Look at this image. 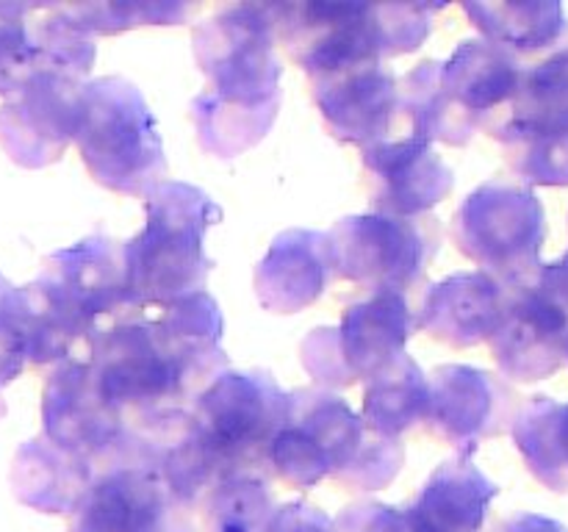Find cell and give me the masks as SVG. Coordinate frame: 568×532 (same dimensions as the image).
Listing matches in <instances>:
<instances>
[{
	"label": "cell",
	"mask_w": 568,
	"mask_h": 532,
	"mask_svg": "<svg viewBox=\"0 0 568 532\" xmlns=\"http://www.w3.org/2000/svg\"><path fill=\"white\" fill-rule=\"evenodd\" d=\"M200 504L209 532H261L275 513L270 485L255 471L222 477L200 497Z\"/></svg>",
	"instance_id": "cell-29"
},
{
	"label": "cell",
	"mask_w": 568,
	"mask_h": 532,
	"mask_svg": "<svg viewBox=\"0 0 568 532\" xmlns=\"http://www.w3.org/2000/svg\"><path fill=\"white\" fill-rule=\"evenodd\" d=\"M189 513L131 432L125 447L94 469L72 510V532H194Z\"/></svg>",
	"instance_id": "cell-9"
},
{
	"label": "cell",
	"mask_w": 568,
	"mask_h": 532,
	"mask_svg": "<svg viewBox=\"0 0 568 532\" xmlns=\"http://www.w3.org/2000/svg\"><path fill=\"white\" fill-rule=\"evenodd\" d=\"M442 9L444 3L361 0L270 3L277 44L308 78L414 53L430 37L433 14Z\"/></svg>",
	"instance_id": "cell-5"
},
{
	"label": "cell",
	"mask_w": 568,
	"mask_h": 532,
	"mask_svg": "<svg viewBox=\"0 0 568 532\" xmlns=\"http://www.w3.org/2000/svg\"><path fill=\"white\" fill-rule=\"evenodd\" d=\"M100 393L133 427L186 410L222 375V310L209 291L159 308H133L89 341Z\"/></svg>",
	"instance_id": "cell-1"
},
{
	"label": "cell",
	"mask_w": 568,
	"mask_h": 532,
	"mask_svg": "<svg viewBox=\"0 0 568 532\" xmlns=\"http://www.w3.org/2000/svg\"><path fill=\"white\" fill-rule=\"evenodd\" d=\"M94 477V466L39 436L22 443L11 460V485L31 508L44 513L75 510Z\"/></svg>",
	"instance_id": "cell-23"
},
{
	"label": "cell",
	"mask_w": 568,
	"mask_h": 532,
	"mask_svg": "<svg viewBox=\"0 0 568 532\" xmlns=\"http://www.w3.org/2000/svg\"><path fill=\"white\" fill-rule=\"evenodd\" d=\"M488 347L508 380H547L568 364V310L538 280L508 288Z\"/></svg>",
	"instance_id": "cell-15"
},
{
	"label": "cell",
	"mask_w": 568,
	"mask_h": 532,
	"mask_svg": "<svg viewBox=\"0 0 568 532\" xmlns=\"http://www.w3.org/2000/svg\"><path fill=\"white\" fill-rule=\"evenodd\" d=\"M94 183L125 197H148L166 177L164 144L144 94L120 75L83 83L75 136Z\"/></svg>",
	"instance_id": "cell-7"
},
{
	"label": "cell",
	"mask_w": 568,
	"mask_h": 532,
	"mask_svg": "<svg viewBox=\"0 0 568 532\" xmlns=\"http://www.w3.org/2000/svg\"><path fill=\"white\" fill-rule=\"evenodd\" d=\"M333 277L327 233L292 227L272 242L255 266V297L272 314H297L314 305Z\"/></svg>",
	"instance_id": "cell-21"
},
{
	"label": "cell",
	"mask_w": 568,
	"mask_h": 532,
	"mask_svg": "<svg viewBox=\"0 0 568 532\" xmlns=\"http://www.w3.org/2000/svg\"><path fill=\"white\" fill-rule=\"evenodd\" d=\"M142 233L122 244L125 288L133 308H159L205 291L214 260L203 238L222 219V208L192 183L164 181L144 197Z\"/></svg>",
	"instance_id": "cell-6"
},
{
	"label": "cell",
	"mask_w": 568,
	"mask_h": 532,
	"mask_svg": "<svg viewBox=\"0 0 568 532\" xmlns=\"http://www.w3.org/2000/svg\"><path fill=\"white\" fill-rule=\"evenodd\" d=\"M67 11L87 37H114V33L131 31L139 25H181L189 20L197 6L192 3H164V0H105V3H67Z\"/></svg>",
	"instance_id": "cell-31"
},
{
	"label": "cell",
	"mask_w": 568,
	"mask_h": 532,
	"mask_svg": "<svg viewBox=\"0 0 568 532\" xmlns=\"http://www.w3.org/2000/svg\"><path fill=\"white\" fill-rule=\"evenodd\" d=\"M430 408V380L408 352L394 358L366 380L364 424L386 438H399L425 421Z\"/></svg>",
	"instance_id": "cell-25"
},
{
	"label": "cell",
	"mask_w": 568,
	"mask_h": 532,
	"mask_svg": "<svg viewBox=\"0 0 568 532\" xmlns=\"http://www.w3.org/2000/svg\"><path fill=\"white\" fill-rule=\"evenodd\" d=\"M83 81L44 66L0 105V147L17 166L42 170L72 144Z\"/></svg>",
	"instance_id": "cell-14"
},
{
	"label": "cell",
	"mask_w": 568,
	"mask_h": 532,
	"mask_svg": "<svg viewBox=\"0 0 568 532\" xmlns=\"http://www.w3.org/2000/svg\"><path fill=\"white\" fill-rule=\"evenodd\" d=\"M31 358V325H28L22 288L0 275V419L6 413L3 388L14 382Z\"/></svg>",
	"instance_id": "cell-32"
},
{
	"label": "cell",
	"mask_w": 568,
	"mask_h": 532,
	"mask_svg": "<svg viewBox=\"0 0 568 532\" xmlns=\"http://www.w3.org/2000/svg\"><path fill=\"white\" fill-rule=\"evenodd\" d=\"M464 11L486 42L508 50L519 61L558 48L568 31L566 11L558 0L464 3Z\"/></svg>",
	"instance_id": "cell-24"
},
{
	"label": "cell",
	"mask_w": 568,
	"mask_h": 532,
	"mask_svg": "<svg viewBox=\"0 0 568 532\" xmlns=\"http://www.w3.org/2000/svg\"><path fill=\"white\" fill-rule=\"evenodd\" d=\"M491 131L525 186H568V133L530 131L510 122H499Z\"/></svg>",
	"instance_id": "cell-30"
},
{
	"label": "cell",
	"mask_w": 568,
	"mask_h": 532,
	"mask_svg": "<svg viewBox=\"0 0 568 532\" xmlns=\"http://www.w3.org/2000/svg\"><path fill=\"white\" fill-rule=\"evenodd\" d=\"M508 288L486 272H458L427 288L416 325L447 347L488 341L503 319Z\"/></svg>",
	"instance_id": "cell-20"
},
{
	"label": "cell",
	"mask_w": 568,
	"mask_h": 532,
	"mask_svg": "<svg viewBox=\"0 0 568 532\" xmlns=\"http://www.w3.org/2000/svg\"><path fill=\"white\" fill-rule=\"evenodd\" d=\"M364 172L375 214L414 219L453 194L455 175L430 142L383 139L364 150Z\"/></svg>",
	"instance_id": "cell-18"
},
{
	"label": "cell",
	"mask_w": 568,
	"mask_h": 532,
	"mask_svg": "<svg viewBox=\"0 0 568 532\" xmlns=\"http://www.w3.org/2000/svg\"><path fill=\"white\" fill-rule=\"evenodd\" d=\"M521 72L525 66L508 50L486 39H466L438 70V86L449 109L477 133L488 116L514 103Z\"/></svg>",
	"instance_id": "cell-19"
},
{
	"label": "cell",
	"mask_w": 568,
	"mask_h": 532,
	"mask_svg": "<svg viewBox=\"0 0 568 532\" xmlns=\"http://www.w3.org/2000/svg\"><path fill=\"white\" fill-rule=\"evenodd\" d=\"M505 122L530 131L568 133V44L525 66Z\"/></svg>",
	"instance_id": "cell-27"
},
{
	"label": "cell",
	"mask_w": 568,
	"mask_h": 532,
	"mask_svg": "<svg viewBox=\"0 0 568 532\" xmlns=\"http://www.w3.org/2000/svg\"><path fill=\"white\" fill-rule=\"evenodd\" d=\"M338 530L342 532H414L408 515L397 513L386 504H355L347 508L338 519Z\"/></svg>",
	"instance_id": "cell-33"
},
{
	"label": "cell",
	"mask_w": 568,
	"mask_h": 532,
	"mask_svg": "<svg viewBox=\"0 0 568 532\" xmlns=\"http://www.w3.org/2000/svg\"><path fill=\"white\" fill-rule=\"evenodd\" d=\"M416 319L403 294L381 291L344 310L338 327H316L300 358L316 386L349 388L405 352Z\"/></svg>",
	"instance_id": "cell-10"
},
{
	"label": "cell",
	"mask_w": 568,
	"mask_h": 532,
	"mask_svg": "<svg viewBox=\"0 0 568 532\" xmlns=\"http://www.w3.org/2000/svg\"><path fill=\"white\" fill-rule=\"evenodd\" d=\"M525 466L549 491L568 493V402L532 397L510 424Z\"/></svg>",
	"instance_id": "cell-26"
},
{
	"label": "cell",
	"mask_w": 568,
	"mask_h": 532,
	"mask_svg": "<svg viewBox=\"0 0 568 532\" xmlns=\"http://www.w3.org/2000/svg\"><path fill=\"white\" fill-rule=\"evenodd\" d=\"M438 70H442V61H422L399 81V111L410 120L414 139L464 147L475 136V131L449 109L438 86Z\"/></svg>",
	"instance_id": "cell-28"
},
{
	"label": "cell",
	"mask_w": 568,
	"mask_h": 532,
	"mask_svg": "<svg viewBox=\"0 0 568 532\" xmlns=\"http://www.w3.org/2000/svg\"><path fill=\"white\" fill-rule=\"evenodd\" d=\"M499 532H568V530L552 519L525 513V515H516L514 521H508V524H505Z\"/></svg>",
	"instance_id": "cell-35"
},
{
	"label": "cell",
	"mask_w": 568,
	"mask_h": 532,
	"mask_svg": "<svg viewBox=\"0 0 568 532\" xmlns=\"http://www.w3.org/2000/svg\"><path fill=\"white\" fill-rule=\"evenodd\" d=\"M333 275L372 294L410 291L425 277L442 236L433 219H397L383 214L344 216L327 233Z\"/></svg>",
	"instance_id": "cell-11"
},
{
	"label": "cell",
	"mask_w": 568,
	"mask_h": 532,
	"mask_svg": "<svg viewBox=\"0 0 568 532\" xmlns=\"http://www.w3.org/2000/svg\"><path fill=\"white\" fill-rule=\"evenodd\" d=\"M42 424L50 443L98 469L131 438L125 416L100 393L87 355L55 364L42 393Z\"/></svg>",
	"instance_id": "cell-12"
},
{
	"label": "cell",
	"mask_w": 568,
	"mask_h": 532,
	"mask_svg": "<svg viewBox=\"0 0 568 532\" xmlns=\"http://www.w3.org/2000/svg\"><path fill=\"white\" fill-rule=\"evenodd\" d=\"M209 86L192 100L200 150L236 158L261 142L281 111L283 61L270 3H233L192 33Z\"/></svg>",
	"instance_id": "cell-2"
},
{
	"label": "cell",
	"mask_w": 568,
	"mask_h": 532,
	"mask_svg": "<svg viewBox=\"0 0 568 532\" xmlns=\"http://www.w3.org/2000/svg\"><path fill=\"white\" fill-rule=\"evenodd\" d=\"M31 358L48 366L78 355L109 321L133 310L125 288L122 244L109 236H89L48 255L37 280L22 286Z\"/></svg>",
	"instance_id": "cell-3"
},
{
	"label": "cell",
	"mask_w": 568,
	"mask_h": 532,
	"mask_svg": "<svg viewBox=\"0 0 568 532\" xmlns=\"http://www.w3.org/2000/svg\"><path fill=\"white\" fill-rule=\"evenodd\" d=\"M497 493L499 488L471 458H455L433 471L405 515L414 532H477Z\"/></svg>",
	"instance_id": "cell-22"
},
{
	"label": "cell",
	"mask_w": 568,
	"mask_h": 532,
	"mask_svg": "<svg viewBox=\"0 0 568 532\" xmlns=\"http://www.w3.org/2000/svg\"><path fill=\"white\" fill-rule=\"evenodd\" d=\"M266 532H333V524L320 510L305 508V504H286L272 513Z\"/></svg>",
	"instance_id": "cell-34"
},
{
	"label": "cell",
	"mask_w": 568,
	"mask_h": 532,
	"mask_svg": "<svg viewBox=\"0 0 568 532\" xmlns=\"http://www.w3.org/2000/svg\"><path fill=\"white\" fill-rule=\"evenodd\" d=\"M516 397L499 377L475 366L447 364L433 371L427 430L471 458L486 438H497L514 424Z\"/></svg>",
	"instance_id": "cell-16"
},
{
	"label": "cell",
	"mask_w": 568,
	"mask_h": 532,
	"mask_svg": "<svg viewBox=\"0 0 568 532\" xmlns=\"http://www.w3.org/2000/svg\"><path fill=\"white\" fill-rule=\"evenodd\" d=\"M399 438L372 432L358 413L325 388L288 393L286 421L270 447V466L288 488H314L325 477L358 491H381L399 474Z\"/></svg>",
	"instance_id": "cell-4"
},
{
	"label": "cell",
	"mask_w": 568,
	"mask_h": 532,
	"mask_svg": "<svg viewBox=\"0 0 568 532\" xmlns=\"http://www.w3.org/2000/svg\"><path fill=\"white\" fill-rule=\"evenodd\" d=\"M453 236L460 253L505 288L525 286L541 272L547 214L530 186L516 181L483 183L455 211Z\"/></svg>",
	"instance_id": "cell-8"
},
{
	"label": "cell",
	"mask_w": 568,
	"mask_h": 532,
	"mask_svg": "<svg viewBox=\"0 0 568 532\" xmlns=\"http://www.w3.org/2000/svg\"><path fill=\"white\" fill-rule=\"evenodd\" d=\"M311 94L336 142L372 147L388 139L399 114V78L383 64H361L308 78Z\"/></svg>",
	"instance_id": "cell-17"
},
{
	"label": "cell",
	"mask_w": 568,
	"mask_h": 532,
	"mask_svg": "<svg viewBox=\"0 0 568 532\" xmlns=\"http://www.w3.org/2000/svg\"><path fill=\"white\" fill-rule=\"evenodd\" d=\"M44 66L83 81L94 66V39L75 25L67 3L0 0V98H11Z\"/></svg>",
	"instance_id": "cell-13"
}]
</instances>
